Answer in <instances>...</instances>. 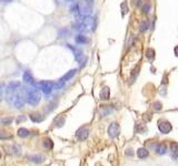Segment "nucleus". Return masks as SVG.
<instances>
[{
  "instance_id": "nucleus-2",
  "label": "nucleus",
  "mask_w": 178,
  "mask_h": 166,
  "mask_svg": "<svg viewBox=\"0 0 178 166\" xmlns=\"http://www.w3.org/2000/svg\"><path fill=\"white\" fill-rule=\"evenodd\" d=\"M8 101L16 108H21L25 104L24 97H21V95H19V94H18V95H17V94H12V95H10L9 99H8Z\"/></svg>"
},
{
  "instance_id": "nucleus-31",
  "label": "nucleus",
  "mask_w": 178,
  "mask_h": 166,
  "mask_svg": "<svg viewBox=\"0 0 178 166\" xmlns=\"http://www.w3.org/2000/svg\"><path fill=\"white\" fill-rule=\"evenodd\" d=\"M67 1H74V0H67Z\"/></svg>"
},
{
  "instance_id": "nucleus-30",
  "label": "nucleus",
  "mask_w": 178,
  "mask_h": 166,
  "mask_svg": "<svg viewBox=\"0 0 178 166\" xmlns=\"http://www.w3.org/2000/svg\"><path fill=\"white\" fill-rule=\"evenodd\" d=\"M86 1H88V2H89V1H92V0H86Z\"/></svg>"
},
{
  "instance_id": "nucleus-17",
  "label": "nucleus",
  "mask_w": 178,
  "mask_h": 166,
  "mask_svg": "<svg viewBox=\"0 0 178 166\" xmlns=\"http://www.w3.org/2000/svg\"><path fill=\"white\" fill-rule=\"evenodd\" d=\"M44 156L42 155H32L30 156V161L34 163H37V164H39V163H42L44 162Z\"/></svg>"
},
{
  "instance_id": "nucleus-16",
  "label": "nucleus",
  "mask_w": 178,
  "mask_h": 166,
  "mask_svg": "<svg viewBox=\"0 0 178 166\" xmlns=\"http://www.w3.org/2000/svg\"><path fill=\"white\" fill-rule=\"evenodd\" d=\"M17 134H18V136H20V137H27V136H29L30 132H29V130H27V128H20L19 130H18V132H17Z\"/></svg>"
},
{
  "instance_id": "nucleus-3",
  "label": "nucleus",
  "mask_w": 178,
  "mask_h": 166,
  "mask_svg": "<svg viewBox=\"0 0 178 166\" xmlns=\"http://www.w3.org/2000/svg\"><path fill=\"white\" fill-rule=\"evenodd\" d=\"M39 89L42 91L45 94H50L51 91L55 89V83L51 81H41L39 82Z\"/></svg>"
},
{
  "instance_id": "nucleus-15",
  "label": "nucleus",
  "mask_w": 178,
  "mask_h": 166,
  "mask_svg": "<svg viewBox=\"0 0 178 166\" xmlns=\"http://www.w3.org/2000/svg\"><path fill=\"white\" fill-rule=\"evenodd\" d=\"M137 155H138L139 159H146V157H148V155H149V152L147 151L146 148H139L138 151H137Z\"/></svg>"
},
{
  "instance_id": "nucleus-11",
  "label": "nucleus",
  "mask_w": 178,
  "mask_h": 166,
  "mask_svg": "<svg viewBox=\"0 0 178 166\" xmlns=\"http://www.w3.org/2000/svg\"><path fill=\"white\" fill-rule=\"evenodd\" d=\"M22 80H24L25 83H27V84H34L35 83V80H34V77L31 75L30 72H25L24 75H22Z\"/></svg>"
},
{
  "instance_id": "nucleus-19",
  "label": "nucleus",
  "mask_w": 178,
  "mask_h": 166,
  "mask_svg": "<svg viewBox=\"0 0 178 166\" xmlns=\"http://www.w3.org/2000/svg\"><path fill=\"white\" fill-rule=\"evenodd\" d=\"M139 29H140V31H146L147 29H148V23L146 22V21H142V22L139 23Z\"/></svg>"
},
{
  "instance_id": "nucleus-28",
  "label": "nucleus",
  "mask_w": 178,
  "mask_h": 166,
  "mask_svg": "<svg viewBox=\"0 0 178 166\" xmlns=\"http://www.w3.org/2000/svg\"><path fill=\"white\" fill-rule=\"evenodd\" d=\"M13 0H1V2H12Z\"/></svg>"
},
{
  "instance_id": "nucleus-14",
  "label": "nucleus",
  "mask_w": 178,
  "mask_h": 166,
  "mask_svg": "<svg viewBox=\"0 0 178 166\" xmlns=\"http://www.w3.org/2000/svg\"><path fill=\"white\" fill-rule=\"evenodd\" d=\"M155 151H156V153H157V154H160V155L165 154V153L167 152V146H166V144H164V143L158 144L157 146L155 147Z\"/></svg>"
},
{
  "instance_id": "nucleus-23",
  "label": "nucleus",
  "mask_w": 178,
  "mask_h": 166,
  "mask_svg": "<svg viewBox=\"0 0 178 166\" xmlns=\"http://www.w3.org/2000/svg\"><path fill=\"white\" fill-rule=\"evenodd\" d=\"M44 146L48 147V148H51V147H52V142L49 139H45V141H44Z\"/></svg>"
},
{
  "instance_id": "nucleus-8",
  "label": "nucleus",
  "mask_w": 178,
  "mask_h": 166,
  "mask_svg": "<svg viewBox=\"0 0 178 166\" xmlns=\"http://www.w3.org/2000/svg\"><path fill=\"white\" fill-rule=\"evenodd\" d=\"M76 73H77V69H71V70H69V71H68L66 74H63V75L60 77L59 80H61V81H63V82H67V81L71 80L72 77H75Z\"/></svg>"
},
{
  "instance_id": "nucleus-27",
  "label": "nucleus",
  "mask_w": 178,
  "mask_h": 166,
  "mask_svg": "<svg viewBox=\"0 0 178 166\" xmlns=\"http://www.w3.org/2000/svg\"><path fill=\"white\" fill-rule=\"evenodd\" d=\"M25 119H26V117H25V116H20L19 119H17V122H18V123H19L20 121H24Z\"/></svg>"
},
{
  "instance_id": "nucleus-5",
  "label": "nucleus",
  "mask_w": 178,
  "mask_h": 166,
  "mask_svg": "<svg viewBox=\"0 0 178 166\" xmlns=\"http://www.w3.org/2000/svg\"><path fill=\"white\" fill-rule=\"evenodd\" d=\"M158 128H159V131L162 132V134H168V133L171 131L173 126H171L170 122H168V121L160 120L158 122Z\"/></svg>"
},
{
  "instance_id": "nucleus-18",
  "label": "nucleus",
  "mask_w": 178,
  "mask_h": 166,
  "mask_svg": "<svg viewBox=\"0 0 178 166\" xmlns=\"http://www.w3.org/2000/svg\"><path fill=\"white\" fill-rule=\"evenodd\" d=\"M76 42L78 43V44H85V43L87 42V38L83 35H78L76 37Z\"/></svg>"
},
{
  "instance_id": "nucleus-6",
  "label": "nucleus",
  "mask_w": 178,
  "mask_h": 166,
  "mask_svg": "<svg viewBox=\"0 0 178 166\" xmlns=\"http://www.w3.org/2000/svg\"><path fill=\"white\" fill-rule=\"evenodd\" d=\"M68 48H69L70 50L74 51V55H75V59L77 60V62H79V63H83V62H85L86 58H85V55H83V53L81 51L78 50V49H76L75 46H68Z\"/></svg>"
},
{
  "instance_id": "nucleus-12",
  "label": "nucleus",
  "mask_w": 178,
  "mask_h": 166,
  "mask_svg": "<svg viewBox=\"0 0 178 166\" xmlns=\"http://www.w3.org/2000/svg\"><path fill=\"white\" fill-rule=\"evenodd\" d=\"M44 115H41L40 113H32V114H30V120L32 122H35V123H40V122L44 121Z\"/></svg>"
},
{
  "instance_id": "nucleus-24",
  "label": "nucleus",
  "mask_w": 178,
  "mask_h": 166,
  "mask_svg": "<svg viewBox=\"0 0 178 166\" xmlns=\"http://www.w3.org/2000/svg\"><path fill=\"white\" fill-rule=\"evenodd\" d=\"M149 9H150V4H145L144 7H142V11H144V13H148V12H149Z\"/></svg>"
},
{
  "instance_id": "nucleus-1",
  "label": "nucleus",
  "mask_w": 178,
  "mask_h": 166,
  "mask_svg": "<svg viewBox=\"0 0 178 166\" xmlns=\"http://www.w3.org/2000/svg\"><path fill=\"white\" fill-rule=\"evenodd\" d=\"M41 100V94L37 89H29L27 91L26 95V101L28 104L30 105H37Z\"/></svg>"
},
{
  "instance_id": "nucleus-29",
  "label": "nucleus",
  "mask_w": 178,
  "mask_h": 166,
  "mask_svg": "<svg viewBox=\"0 0 178 166\" xmlns=\"http://www.w3.org/2000/svg\"><path fill=\"white\" fill-rule=\"evenodd\" d=\"M175 53H176V55L178 57V46H176V48H175Z\"/></svg>"
},
{
  "instance_id": "nucleus-13",
  "label": "nucleus",
  "mask_w": 178,
  "mask_h": 166,
  "mask_svg": "<svg viewBox=\"0 0 178 166\" xmlns=\"http://www.w3.org/2000/svg\"><path fill=\"white\" fill-rule=\"evenodd\" d=\"M109 97H110V90H109V88H108V86L103 88L101 91H100V99H103V100H108Z\"/></svg>"
},
{
  "instance_id": "nucleus-22",
  "label": "nucleus",
  "mask_w": 178,
  "mask_h": 166,
  "mask_svg": "<svg viewBox=\"0 0 178 166\" xmlns=\"http://www.w3.org/2000/svg\"><path fill=\"white\" fill-rule=\"evenodd\" d=\"M127 12H128V9H127V2L125 1V2H123L121 4V13L124 15H126Z\"/></svg>"
},
{
  "instance_id": "nucleus-21",
  "label": "nucleus",
  "mask_w": 178,
  "mask_h": 166,
  "mask_svg": "<svg viewBox=\"0 0 178 166\" xmlns=\"http://www.w3.org/2000/svg\"><path fill=\"white\" fill-rule=\"evenodd\" d=\"M63 84H65V82L61 81V80H59L58 82H56V83H55V89H56V90L61 89V88L63 86Z\"/></svg>"
},
{
  "instance_id": "nucleus-20",
  "label": "nucleus",
  "mask_w": 178,
  "mask_h": 166,
  "mask_svg": "<svg viewBox=\"0 0 178 166\" xmlns=\"http://www.w3.org/2000/svg\"><path fill=\"white\" fill-rule=\"evenodd\" d=\"M0 122H1V124H4V125H9L12 122V119L11 117H4V119L0 120Z\"/></svg>"
},
{
  "instance_id": "nucleus-25",
  "label": "nucleus",
  "mask_w": 178,
  "mask_h": 166,
  "mask_svg": "<svg viewBox=\"0 0 178 166\" xmlns=\"http://www.w3.org/2000/svg\"><path fill=\"white\" fill-rule=\"evenodd\" d=\"M154 105H155V108H156V110H162V103H159V102H156Z\"/></svg>"
},
{
  "instance_id": "nucleus-26",
  "label": "nucleus",
  "mask_w": 178,
  "mask_h": 166,
  "mask_svg": "<svg viewBox=\"0 0 178 166\" xmlns=\"http://www.w3.org/2000/svg\"><path fill=\"white\" fill-rule=\"evenodd\" d=\"M171 150H173V152L178 151V145H177V144H171Z\"/></svg>"
},
{
  "instance_id": "nucleus-9",
  "label": "nucleus",
  "mask_w": 178,
  "mask_h": 166,
  "mask_svg": "<svg viewBox=\"0 0 178 166\" xmlns=\"http://www.w3.org/2000/svg\"><path fill=\"white\" fill-rule=\"evenodd\" d=\"M70 12L72 15H75V18L77 19H79L80 17H81V11H80V6L78 4H74L72 6L70 7Z\"/></svg>"
},
{
  "instance_id": "nucleus-4",
  "label": "nucleus",
  "mask_w": 178,
  "mask_h": 166,
  "mask_svg": "<svg viewBox=\"0 0 178 166\" xmlns=\"http://www.w3.org/2000/svg\"><path fill=\"white\" fill-rule=\"evenodd\" d=\"M119 132H120V128H119L118 123L112 122V123L109 124V126H108V135L110 136L111 139L117 137L119 135Z\"/></svg>"
},
{
  "instance_id": "nucleus-7",
  "label": "nucleus",
  "mask_w": 178,
  "mask_h": 166,
  "mask_svg": "<svg viewBox=\"0 0 178 166\" xmlns=\"http://www.w3.org/2000/svg\"><path fill=\"white\" fill-rule=\"evenodd\" d=\"M89 136V130L86 128H81L76 132V137L79 141H85Z\"/></svg>"
},
{
  "instance_id": "nucleus-10",
  "label": "nucleus",
  "mask_w": 178,
  "mask_h": 166,
  "mask_svg": "<svg viewBox=\"0 0 178 166\" xmlns=\"http://www.w3.org/2000/svg\"><path fill=\"white\" fill-rule=\"evenodd\" d=\"M18 88H20V82L18 81H12L7 85V92L13 93L15 91L18 90Z\"/></svg>"
}]
</instances>
